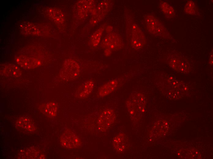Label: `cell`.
<instances>
[{
	"instance_id": "6da1fadb",
	"label": "cell",
	"mask_w": 213,
	"mask_h": 159,
	"mask_svg": "<svg viewBox=\"0 0 213 159\" xmlns=\"http://www.w3.org/2000/svg\"><path fill=\"white\" fill-rule=\"evenodd\" d=\"M80 72V68L78 63L74 60L68 59L65 61L60 72V76L65 81L76 79Z\"/></svg>"
},
{
	"instance_id": "7a4b0ae2",
	"label": "cell",
	"mask_w": 213,
	"mask_h": 159,
	"mask_svg": "<svg viewBox=\"0 0 213 159\" xmlns=\"http://www.w3.org/2000/svg\"><path fill=\"white\" fill-rule=\"evenodd\" d=\"M145 20L148 30L155 35L163 36L166 31L165 27L156 18L151 15L145 16Z\"/></svg>"
},
{
	"instance_id": "3957f363",
	"label": "cell",
	"mask_w": 213,
	"mask_h": 159,
	"mask_svg": "<svg viewBox=\"0 0 213 159\" xmlns=\"http://www.w3.org/2000/svg\"><path fill=\"white\" fill-rule=\"evenodd\" d=\"M115 118V114L112 109H108L105 110L99 117L98 129L102 132L106 131L113 124Z\"/></svg>"
},
{
	"instance_id": "277c9868",
	"label": "cell",
	"mask_w": 213,
	"mask_h": 159,
	"mask_svg": "<svg viewBox=\"0 0 213 159\" xmlns=\"http://www.w3.org/2000/svg\"><path fill=\"white\" fill-rule=\"evenodd\" d=\"M143 98L140 93H134L132 94L127 102L129 112L133 116L137 115L141 110L143 111L142 102Z\"/></svg>"
},
{
	"instance_id": "5b68a950",
	"label": "cell",
	"mask_w": 213,
	"mask_h": 159,
	"mask_svg": "<svg viewBox=\"0 0 213 159\" xmlns=\"http://www.w3.org/2000/svg\"><path fill=\"white\" fill-rule=\"evenodd\" d=\"M61 145L70 149H75L80 146L81 142L78 137L73 132L67 130L65 131L60 138Z\"/></svg>"
},
{
	"instance_id": "8992f818",
	"label": "cell",
	"mask_w": 213,
	"mask_h": 159,
	"mask_svg": "<svg viewBox=\"0 0 213 159\" xmlns=\"http://www.w3.org/2000/svg\"><path fill=\"white\" fill-rule=\"evenodd\" d=\"M121 44L120 38L117 34L113 33L108 34L105 38L102 45L105 49L106 55H109L112 50L120 49Z\"/></svg>"
},
{
	"instance_id": "52a82bcc",
	"label": "cell",
	"mask_w": 213,
	"mask_h": 159,
	"mask_svg": "<svg viewBox=\"0 0 213 159\" xmlns=\"http://www.w3.org/2000/svg\"><path fill=\"white\" fill-rule=\"evenodd\" d=\"M145 43L144 35L138 26L134 24L132 28L131 44L133 48L138 50L141 49Z\"/></svg>"
},
{
	"instance_id": "ba28073f",
	"label": "cell",
	"mask_w": 213,
	"mask_h": 159,
	"mask_svg": "<svg viewBox=\"0 0 213 159\" xmlns=\"http://www.w3.org/2000/svg\"><path fill=\"white\" fill-rule=\"evenodd\" d=\"M94 85V82L92 80H89L84 82L76 91L75 94L76 97L79 99L87 97L92 91Z\"/></svg>"
},
{
	"instance_id": "9c48e42d",
	"label": "cell",
	"mask_w": 213,
	"mask_h": 159,
	"mask_svg": "<svg viewBox=\"0 0 213 159\" xmlns=\"http://www.w3.org/2000/svg\"><path fill=\"white\" fill-rule=\"evenodd\" d=\"M128 145L127 136L124 134L121 133L117 135L113 139V146L115 150L119 152L125 151Z\"/></svg>"
},
{
	"instance_id": "30bf717a",
	"label": "cell",
	"mask_w": 213,
	"mask_h": 159,
	"mask_svg": "<svg viewBox=\"0 0 213 159\" xmlns=\"http://www.w3.org/2000/svg\"><path fill=\"white\" fill-rule=\"evenodd\" d=\"M16 61L20 66L25 69L34 68L40 64V61L37 59L24 56L18 57Z\"/></svg>"
},
{
	"instance_id": "8fae6325",
	"label": "cell",
	"mask_w": 213,
	"mask_h": 159,
	"mask_svg": "<svg viewBox=\"0 0 213 159\" xmlns=\"http://www.w3.org/2000/svg\"><path fill=\"white\" fill-rule=\"evenodd\" d=\"M0 72L2 75L6 76L17 77L21 75L20 69L13 64H6L1 67Z\"/></svg>"
},
{
	"instance_id": "7c38bea8",
	"label": "cell",
	"mask_w": 213,
	"mask_h": 159,
	"mask_svg": "<svg viewBox=\"0 0 213 159\" xmlns=\"http://www.w3.org/2000/svg\"><path fill=\"white\" fill-rule=\"evenodd\" d=\"M41 112L46 116L51 118L56 115L58 106L56 103L49 102L41 105L39 107Z\"/></svg>"
},
{
	"instance_id": "4fadbf2b",
	"label": "cell",
	"mask_w": 213,
	"mask_h": 159,
	"mask_svg": "<svg viewBox=\"0 0 213 159\" xmlns=\"http://www.w3.org/2000/svg\"><path fill=\"white\" fill-rule=\"evenodd\" d=\"M118 84L117 79L112 80L102 86L99 91V94L101 97L106 96L114 91Z\"/></svg>"
},
{
	"instance_id": "5bb4252c",
	"label": "cell",
	"mask_w": 213,
	"mask_h": 159,
	"mask_svg": "<svg viewBox=\"0 0 213 159\" xmlns=\"http://www.w3.org/2000/svg\"><path fill=\"white\" fill-rule=\"evenodd\" d=\"M16 123L19 127L29 132H34L36 129L33 121L28 117H21L17 120Z\"/></svg>"
},
{
	"instance_id": "9a60e30c",
	"label": "cell",
	"mask_w": 213,
	"mask_h": 159,
	"mask_svg": "<svg viewBox=\"0 0 213 159\" xmlns=\"http://www.w3.org/2000/svg\"><path fill=\"white\" fill-rule=\"evenodd\" d=\"M47 13L49 17L54 22L58 24H62L64 21V17L62 12L55 8H49Z\"/></svg>"
},
{
	"instance_id": "2e32d148",
	"label": "cell",
	"mask_w": 213,
	"mask_h": 159,
	"mask_svg": "<svg viewBox=\"0 0 213 159\" xmlns=\"http://www.w3.org/2000/svg\"><path fill=\"white\" fill-rule=\"evenodd\" d=\"M21 30L24 33L37 35L39 33L38 29L33 24L29 22L22 23L20 26Z\"/></svg>"
},
{
	"instance_id": "e0dca14e",
	"label": "cell",
	"mask_w": 213,
	"mask_h": 159,
	"mask_svg": "<svg viewBox=\"0 0 213 159\" xmlns=\"http://www.w3.org/2000/svg\"><path fill=\"white\" fill-rule=\"evenodd\" d=\"M159 5L161 9L166 17L171 18L174 16V10L171 6L163 1L161 2Z\"/></svg>"
},
{
	"instance_id": "ac0fdd59",
	"label": "cell",
	"mask_w": 213,
	"mask_h": 159,
	"mask_svg": "<svg viewBox=\"0 0 213 159\" xmlns=\"http://www.w3.org/2000/svg\"><path fill=\"white\" fill-rule=\"evenodd\" d=\"M103 31V28H99L92 35L90 41L93 46H96L98 45Z\"/></svg>"
},
{
	"instance_id": "d6986e66",
	"label": "cell",
	"mask_w": 213,
	"mask_h": 159,
	"mask_svg": "<svg viewBox=\"0 0 213 159\" xmlns=\"http://www.w3.org/2000/svg\"><path fill=\"white\" fill-rule=\"evenodd\" d=\"M184 10L187 14H195L196 12V7L194 2L191 1H189L185 7Z\"/></svg>"
}]
</instances>
